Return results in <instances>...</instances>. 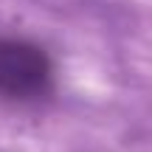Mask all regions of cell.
Masks as SVG:
<instances>
[{
    "mask_svg": "<svg viewBox=\"0 0 152 152\" xmlns=\"http://www.w3.org/2000/svg\"><path fill=\"white\" fill-rule=\"evenodd\" d=\"M54 68L39 45L0 37V93L11 99H37L51 90Z\"/></svg>",
    "mask_w": 152,
    "mask_h": 152,
    "instance_id": "6da1fadb",
    "label": "cell"
}]
</instances>
